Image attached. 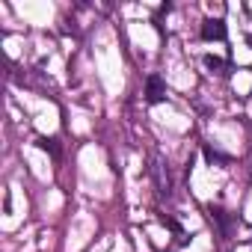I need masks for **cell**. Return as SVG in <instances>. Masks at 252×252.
Returning a JSON list of instances; mask_svg holds the SVG:
<instances>
[{"label": "cell", "mask_w": 252, "mask_h": 252, "mask_svg": "<svg viewBox=\"0 0 252 252\" xmlns=\"http://www.w3.org/2000/svg\"><path fill=\"white\" fill-rule=\"evenodd\" d=\"M199 36H202L205 42H225V36H228V30H225V21H222V18H208V21L202 24Z\"/></svg>", "instance_id": "cell-1"}, {"label": "cell", "mask_w": 252, "mask_h": 252, "mask_svg": "<svg viewBox=\"0 0 252 252\" xmlns=\"http://www.w3.org/2000/svg\"><path fill=\"white\" fill-rule=\"evenodd\" d=\"M166 98V80L160 74H149L146 77V101L149 104H160Z\"/></svg>", "instance_id": "cell-2"}, {"label": "cell", "mask_w": 252, "mask_h": 252, "mask_svg": "<svg viewBox=\"0 0 252 252\" xmlns=\"http://www.w3.org/2000/svg\"><path fill=\"white\" fill-rule=\"evenodd\" d=\"M152 178H155V184H158V193H160V196H169V193H172L169 172H166V166H163V160H160L158 155L152 158Z\"/></svg>", "instance_id": "cell-3"}, {"label": "cell", "mask_w": 252, "mask_h": 252, "mask_svg": "<svg viewBox=\"0 0 252 252\" xmlns=\"http://www.w3.org/2000/svg\"><path fill=\"white\" fill-rule=\"evenodd\" d=\"M208 214H211V220L220 225V234L228 237V234H231V225H234V217H231L228 211H222L220 205H208Z\"/></svg>", "instance_id": "cell-4"}, {"label": "cell", "mask_w": 252, "mask_h": 252, "mask_svg": "<svg viewBox=\"0 0 252 252\" xmlns=\"http://www.w3.org/2000/svg\"><path fill=\"white\" fill-rule=\"evenodd\" d=\"M205 160L211 163V166H225L231 158L225 155V152H220V149H214V146H205Z\"/></svg>", "instance_id": "cell-5"}, {"label": "cell", "mask_w": 252, "mask_h": 252, "mask_svg": "<svg viewBox=\"0 0 252 252\" xmlns=\"http://www.w3.org/2000/svg\"><path fill=\"white\" fill-rule=\"evenodd\" d=\"M205 65H208L211 71H217V74H228V63H225V60H220V57H214V54H208V57H205Z\"/></svg>", "instance_id": "cell-6"}, {"label": "cell", "mask_w": 252, "mask_h": 252, "mask_svg": "<svg viewBox=\"0 0 252 252\" xmlns=\"http://www.w3.org/2000/svg\"><path fill=\"white\" fill-rule=\"evenodd\" d=\"M160 220H163V225H169V228L175 231V237H178V243H187V231L181 228V222H178V220H172V217H166V214H163Z\"/></svg>", "instance_id": "cell-7"}, {"label": "cell", "mask_w": 252, "mask_h": 252, "mask_svg": "<svg viewBox=\"0 0 252 252\" xmlns=\"http://www.w3.org/2000/svg\"><path fill=\"white\" fill-rule=\"evenodd\" d=\"M36 143H39V149H45L48 155H54V158H60V146H57V140H51V137H39Z\"/></svg>", "instance_id": "cell-8"}]
</instances>
